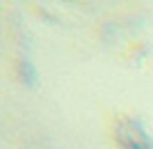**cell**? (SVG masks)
<instances>
[{
	"label": "cell",
	"instance_id": "obj_1",
	"mask_svg": "<svg viewBox=\"0 0 153 149\" xmlns=\"http://www.w3.org/2000/svg\"><path fill=\"white\" fill-rule=\"evenodd\" d=\"M117 142L121 149H153V140L135 119H123L117 126Z\"/></svg>",
	"mask_w": 153,
	"mask_h": 149
}]
</instances>
